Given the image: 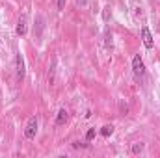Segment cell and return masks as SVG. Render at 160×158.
Masks as SVG:
<instances>
[{
	"instance_id": "cell-3",
	"label": "cell",
	"mask_w": 160,
	"mask_h": 158,
	"mask_svg": "<svg viewBox=\"0 0 160 158\" xmlns=\"http://www.w3.org/2000/svg\"><path fill=\"white\" fill-rule=\"evenodd\" d=\"M132 71H134L136 77H142V75L145 73V63H143V60H142L140 54H136V56L132 58Z\"/></svg>"
},
{
	"instance_id": "cell-9",
	"label": "cell",
	"mask_w": 160,
	"mask_h": 158,
	"mask_svg": "<svg viewBox=\"0 0 160 158\" xmlns=\"http://www.w3.org/2000/svg\"><path fill=\"white\" fill-rule=\"evenodd\" d=\"M95 134H97V130H95V128H89V130L86 132V140H88V141H91V140L95 138Z\"/></svg>"
},
{
	"instance_id": "cell-1",
	"label": "cell",
	"mask_w": 160,
	"mask_h": 158,
	"mask_svg": "<svg viewBox=\"0 0 160 158\" xmlns=\"http://www.w3.org/2000/svg\"><path fill=\"white\" fill-rule=\"evenodd\" d=\"M38 117L36 116H32V117L28 119V123H26V128H24V136L28 138V140H34L36 138V134H38Z\"/></svg>"
},
{
	"instance_id": "cell-8",
	"label": "cell",
	"mask_w": 160,
	"mask_h": 158,
	"mask_svg": "<svg viewBox=\"0 0 160 158\" xmlns=\"http://www.w3.org/2000/svg\"><path fill=\"white\" fill-rule=\"evenodd\" d=\"M142 151H143V143H142V141L132 145V153H134V155H138V153H142Z\"/></svg>"
},
{
	"instance_id": "cell-10",
	"label": "cell",
	"mask_w": 160,
	"mask_h": 158,
	"mask_svg": "<svg viewBox=\"0 0 160 158\" xmlns=\"http://www.w3.org/2000/svg\"><path fill=\"white\" fill-rule=\"evenodd\" d=\"M110 15H112V13H110V7H104V11H102V19H104V21H108V19H110Z\"/></svg>"
},
{
	"instance_id": "cell-11",
	"label": "cell",
	"mask_w": 160,
	"mask_h": 158,
	"mask_svg": "<svg viewBox=\"0 0 160 158\" xmlns=\"http://www.w3.org/2000/svg\"><path fill=\"white\" fill-rule=\"evenodd\" d=\"M106 47H112V34L106 32Z\"/></svg>"
},
{
	"instance_id": "cell-4",
	"label": "cell",
	"mask_w": 160,
	"mask_h": 158,
	"mask_svg": "<svg viewBox=\"0 0 160 158\" xmlns=\"http://www.w3.org/2000/svg\"><path fill=\"white\" fill-rule=\"evenodd\" d=\"M15 73H17V80H19V82L24 78V75H26V69H24V58H22L21 54L15 56Z\"/></svg>"
},
{
	"instance_id": "cell-12",
	"label": "cell",
	"mask_w": 160,
	"mask_h": 158,
	"mask_svg": "<svg viewBox=\"0 0 160 158\" xmlns=\"http://www.w3.org/2000/svg\"><path fill=\"white\" fill-rule=\"evenodd\" d=\"M65 2H67V0H58V9H60V11L65 7Z\"/></svg>"
},
{
	"instance_id": "cell-5",
	"label": "cell",
	"mask_w": 160,
	"mask_h": 158,
	"mask_svg": "<svg viewBox=\"0 0 160 158\" xmlns=\"http://www.w3.org/2000/svg\"><path fill=\"white\" fill-rule=\"evenodd\" d=\"M15 32H17V36H21V37H22V36H26V17H21V19H19Z\"/></svg>"
},
{
	"instance_id": "cell-13",
	"label": "cell",
	"mask_w": 160,
	"mask_h": 158,
	"mask_svg": "<svg viewBox=\"0 0 160 158\" xmlns=\"http://www.w3.org/2000/svg\"><path fill=\"white\" fill-rule=\"evenodd\" d=\"M73 147H89V145H88V143H80V141H75V143H73Z\"/></svg>"
},
{
	"instance_id": "cell-7",
	"label": "cell",
	"mask_w": 160,
	"mask_h": 158,
	"mask_svg": "<svg viewBox=\"0 0 160 158\" xmlns=\"http://www.w3.org/2000/svg\"><path fill=\"white\" fill-rule=\"evenodd\" d=\"M112 134H114V126H112V125H104V126L101 128V136H102V138H110Z\"/></svg>"
},
{
	"instance_id": "cell-2",
	"label": "cell",
	"mask_w": 160,
	"mask_h": 158,
	"mask_svg": "<svg viewBox=\"0 0 160 158\" xmlns=\"http://www.w3.org/2000/svg\"><path fill=\"white\" fill-rule=\"evenodd\" d=\"M142 43H143V47L149 48V50L155 47V37H153V34H151V30H149L147 26H142Z\"/></svg>"
},
{
	"instance_id": "cell-6",
	"label": "cell",
	"mask_w": 160,
	"mask_h": 158,
	"mask_svg": "<svg viewBox=\"0 0 160 158\" xmlns=\"http://www.w3.org/2000/svg\"><path fill=\"white\" fill-rule=\"evenodd\" d=\"M69 117V114H67V110L65 108H62L60 112H58V117H56V125L58 126H62V125H65V121Z\"/></svg>"
}]
</instances>
